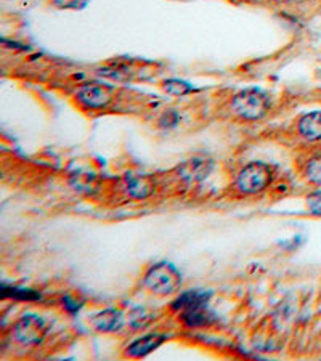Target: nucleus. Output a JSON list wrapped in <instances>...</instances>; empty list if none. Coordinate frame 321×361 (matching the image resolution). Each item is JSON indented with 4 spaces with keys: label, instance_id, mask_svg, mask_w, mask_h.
Wrapping results in <instances>:
<instances>
[{
    "label": "nucleus",
    "instance_id": "nucleus-1",
    "mask_svg": "<svg viewBox=\"0 0 321 361\" xmlns=\"http://www.w3.org/2000/svg\"><path fill=\"white\" fill-rule=\"evenodd\" d=\"M233 113L244 120L262 119L270 109L268 95L260 89H244L232 98Z\"/></svg>",
    "mask_w": 321,
    "mask_h": 361
},
{
    "label": "nucleus",
    "instance_id": "nucleus-2",
    "mask_svg": "<svg viewBox=\"0 0 321 361\" xmlns=\"http://www.w3.org/2000/svg\"><path fill=\"white\" fill-rule=\"evenodd\" d=\"M143 283L152 293L167 295L180 288L182 275L170 262H158L145 275Z\"/></svg>",
    "mask_w": 321,
    "mask_h": 361
},
{
    "label": "nucleus",
    "instance_id": "nucleus-3",
    "mask_svg": "<svg viewBox=\"0 0 321 361\" xmlns=\"http://www.w3.org/2000/svg\"><path fill=\"white\" fill-rule=\"evenodd\" d=\"M48 324L42 317L36 313H26L13 326V337L17 342L26 347H33L44 340L47 335Z\"/></svg>",
    "mask_w": 321,
    "mask_h": 361
},
{
    "label": "nucleus",
    "instance_id": "nucleus-4",
    "mask_svg": "<svg viewBox=\"0 0 321 361\" xmlns=\"http://www.w3.org/2000/svg\"><path fill=\"white\" fill-rule=\"evenodd\" d=\"M272 169L264 163H253L241 170L237 178V187L241 193L255 194L264 192L272 183Z\"/></svg>",
    "mask_w": 321,
    "mask_h": 361
},
{
    "label": "nucleus",
    "instance_id": "nucleus-5",
    "mask_svg": "<svg viewBox=\"0 0 321 361\" xmlns=\"http://www.w3.org/2000/svg\"><path fill=\"white\" fill-rule=\"evenodd\" d=\"M114 98V89L103 82H85L77 89V100L87 109L107 108Z\"/></svg>",
    "mask_w": 321,
    "mask_h": 361
},
{
    "label": "nucleus",
    "instance_id": "nucleus-6",
    "mask_svg": "<svg viewBox=\"0 0 321 361\" xmlns=\"http://www.w3.org/2000/svg\"><path fill=\"white\" fill-rule=\"evenodd\" d=\"M214 163L208 156H194L178 165L177 172L185 182H203L212 172Z\"/></svg>",
    "mask_w": 321,
    "mask_h": 361
},
{
    "label": "nucleus",
    "instance_id": "nucleus-7",
    "mask_svg": "<svg viewBox=\"0 0 321 361\" xmlns=\"http://www.w3.org/2000/svg\"><path fill=\"white\" fill-rule=\"evenodd\" d=\"M209 300H210L209 293H203V290H188V293H183L177 300H175L172 304V308L175 312H178L180 317H182V315L198 312V310H203V308H209Z\"/></svg>",
    "mask_w": 321,
    "mask_h": 361
},
{
    "label": "nucleus",
    "instance_id": "nucleus-8",
    "mask_svg": "<svg viewBox=\"0 0 321 361\" xmlns=\"http://www.w3.org/2000/svg\"><path fill=\"white\" fill-rule=\"evenodd\" d=\"M165 339H167V335L165 334H159V333L147 334L143 335V337L135 339L134 342L129 345L127 350H125V355L132 358H143L152 352H154L159 345H163L165 342Z\"/></svg>",
    "mask_w": 321,
    "mask_h": 361
},
{
    "label": "nucleus",
    "instance_id": "nucleus-9",
    "mask_svg": "<svg viewBox=\"0 0 321 361\" xmlns=\"http://www.w3.org/2000/svg\"><path fill=\"white\" fill-rule=\"evenodd\" d=\"M92 324L100 333H116L124 324V315L118 308H107L93 315Z\"/></svg>",
    "mask_w": 321,
    "mask_h": 361
},
{
    "label": "nucleus",
    "instance_id": "nucleus-10",
    "mask_svg": "<svg viewBox=\"0 0 321 361\" xmlns=\"http://www.w3.org/2000/svg\"><path fill=\"white\" fill-rule=\"evenodd\" d=\"M299 132L309 142L321 140V111H312L299 120Z\"/></svg>",
    "mask_w": 321,
    "mask_h": 361
},
{
    "label": "nucleus",
    "instance_id": "nucleus-11",
    "mask_svg": "<svg viewBox=\"0 0 321 361\" xmlns=\"http://www.w3.org/2000/svg\"><path fill=\"white\" fill-rule=\"evenodd\" d=\"M125 185L127 193L135 199H145L154 193V183L148 177H130Z\"/></svg>",
    "mask_w": 321,
    "mask_h": 361
},
{
    "label": "nucleus",
    "instance_id": "nucleus-12",
    "mask_svg": "<svg viewBox=\"0 0 321 361\" xmlns=\"http://www.w3.org/2000/svg\"><path fill=\"white\" fill-rule=\"evenodd\" d=\"M163 89L165 93L174 95V97H185V95H190L194 92V87L192 84L185 82V80H180V79L164 80Z\"/></svg>",
    "mask_w": 321,
    "mask_h": 361
},
{
    "label": "nucleus",
    "instance_id": "nucleus-13",
    "mask_svg": "<svg viewBox=\"0 0 321 361\" xmlns=\"http://www.w3.org/2000/svg\"><path fill=\"white\" fill-rule=\"evenodd\" d=\"M305 175L310 182L321 187V154L309 159L307 165H305Z\"/></svg>",
    "mask_w": 321,
    "mask_h": 361
},
{
    "label": "nucleus",
    "instance_id": "nucleus-14",
    "mask_svg": "<svg viewBox=\"0 0 321 361\" xmlns=\"http://www.w3.org/2000/svg\"><path fill=\"white\" fill-rule=\"evenodd\" d=\"M2 293H3L5 297H7L8 294H12V295H10V297H17V299H23V300H36V299H39V294L33 293V290H24V289L18 290V289H13V288L8 289L7 286H3Z\"/></svg>",
    "mask_w": 321,
    "mask_h": 361
},
{
    "label": "nucleus",
    "instance_id": "nucleus-15",
    "mask_svg": "<svg viewBox=\"0 0 321 361\" xmlns=\"http://www.w3.org/2000/svg\"><path fill=\"white\" fill-rule=\"evenodd\" d=\"M71 183L74 185V188L84 193H89L93 189V180L90 175H76V178H73Z\"/></svg>",
    "mask_w": 321,
    "mask_h": 361
},
{
    "label": "nucleus",
    "instance_id": "nucleus-16",
    "mask_svg": "<svg viewBox=\"0 0 321 361\" xmlns=\"http://www.w3.org/2000/svg\"><path fill=\"white\" fill-rule=\"evenodd\" d=\"M180 116L175 111H165L159 119V125L163 129H172L178 124Z\"/></svg>",
    "mask_w": 321,
    "mask_h": 361
},
{
    "label": "nucleus",
    "instance_id": "nucleus-17",
    "mask_svg": "<svg viewBox=\"0 0 321 361\" xmlns=\"http://www.w3.org/2000/svg\"><path fill=\"white\" fill-rule=\"evenodd\" d=\"M307 205H309L310 212L321 217V189L320 192H315L310 194V196L307 198Z\"/></svg>",
    "mask_w": 321,
    "mask_h": 361
},
{
    "label": "nucleus",
    "instance_id": "nucleus-18",
    "mask_svg": "<svg viewBox=\"0 0 321 361\" xmlns=\"http://www.w3.org/2000/svg\"><path fill=\"white\" fill-rule=\"evenodd\" d=\"M63 302H64V307H66L71 313L79 312L80 307H82V300L73 299V295H64Z\"/></svg>",
    "mask_w": 321,
    "mask_h": 361
},
{
    "label": "nucleus",
    "instance_id": "nucleus-19",
    "mask_svg": "<svg viewBox=\"0 0 321 361\" xmlns=\"http://www.w3.org/2000/svg\"><path fill=\"white\" fill-rule=\"evenodd\" d=\"M53 3L59 8H79L85 3V0H53Z\"/></svg>",
    "mask_w": 321,
    "mask_h": 361
},
{
    "label": "nucleus",
    "instance_id": "nucleus-20",
    "mask_svg": "<svg viewBox=\"0 0 321 361\" xmlns=\"http://www.w3.org/2000/svg\"><path fill=\"white\" fill-rule=\"evenodd\" d=\"M288 2H297L299 3V2H305V0H288Z\"/></svg>",
    "mask_w": 321,
    "mask_h": 361
}]
</instances>
